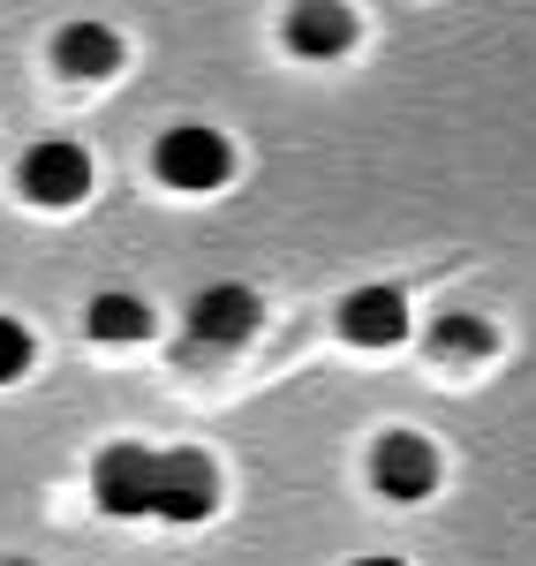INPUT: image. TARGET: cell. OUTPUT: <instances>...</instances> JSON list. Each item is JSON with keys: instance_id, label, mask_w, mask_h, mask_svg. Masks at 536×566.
Here are the masks:
<instances>
[{"instance_id": "9c48e42d", "label": "cell", "mask_w": 536, "mask_h": 566, "mask_svg": "<svg viewBox=\"0 0 536 566\" xmlns=\"http://www.w3.org/2000/svg\"><path fill=\"white\" fill-rule=\"evenodd\" d=\"M53 69H61L69 84H106V76L122 69V39H114L106 23H61V31H53Z\"/></svg>"}, {"instance_id": "5b68a950", "label": "cell", "mask_w": 536, "mask_h": 566, "mask_svg": "<svg viewBox=\"0 0 536 566\" xmlns=\"http://www.w3.org/2000/svg\"><path fill=\"white\" fill-rule=\"evenodd\" d=\"M370 483H378L386 499H401V506L431 499V491H439V453H431V438L386 431L378 446H370Z\"/></svg>"}, {"instance_id": "8992f818", "label": "cell", "mask_w": 536, "mask_h": 566, "mask_svg": "<svg viewBox=\"0 0 536 566\" xmlns=\"http://www.w3.org/2000/svg\"><path fill=\"white\" fill-rule=\"evenodd\" d=\"M250 333H258V295L242 280H220L189 303V340L197 348H242Z\"/></svg>"}, {"instance_id": "52a82bcc", "label": "cell", "mask_w": 536, "mask_h": 566, "mask_svg": "<svg viewBox=\"0 0 536 566\" xmlns=\"http://www.w3.org/2000/svg\"><path fill=\"white\" fill-rule=\"evenodd\" d=\"M340 340L348 348H401L408 340V295L401 287H356L340 303Z\"/></svg>"}, {"instance_id": "277c9868", "label": "cell", "mask_w": 536, "mask_h": 566, "mask_svg": "<svg viewBox=\"0 0 536 566\" xmlns=\"http://www.w3.org/2000/svg\"><path fill=\"white\" fill-rule=\"evenodd\" d=\"M220 506V469H212V453H197V446H175V453H159V499H151V514L159 522H204Z\"/></svg>"}, {"instance_id": "7c38bea8", "label": "cell", "mask_w": 536, "mask_h": 566, "mask_svg": "<svg viewBox=\"0 0 536 566\" xmlns=\"http://www.w3.org/2000/svg\"><path fill=\"white\" fill-rule=\"evenodd\" d=\"M31 325H15V317H0V386H15L23 370H31Z\"/></svg>"}, {"instance_id": "7a4b0ae2", "label": "cell", "mask_w": 536, "mask_h": 566, "mask_svg": "<svg viewBox=\"0 0 536 566\" xmlns=\"http://www.w3.org/2000/svg\"><path fill=\"white\" fill-rule=\"evenodd\" d=\"M15 181H23L31 205L69 212V205H84V197H91V151H84V144H69V136H45V144H31V151L15 159Z\"/></svg>"}, {"instance_id": "5bb4252c", "label": "cell", "mask_w": 536, "mask_h": 566, "mask_svg": "<svg viewBox=\"0 0 536 566\" xmlns=\"http://www.w3.org/2000/svg\"><path fill=\"white\" fill-rule=\"evenodd\" d=\"M0 566H31V559H0Z\"/></svg>"}, {"instance_id": "3957f363", "label": "cell", "mask_w": 536, "mask_h": 566, "mask_svg": "<svg viewBox=\"0 0 536 566\" xmlns=\"http://www.w3.org/2000/svg\"><path fill=\"white\" fill-rule=\"evenodd\" d=\"M91 499H98V514H114V522L151 514V499H159V453H151V446H106L98 469H91Z\"/></svg>"}, {"instance_id": "30bf717a", "label": "cell", "mask_w": 536, "mask_h": 566, "mask_svg": "<svg viewBox=\"0 0 536 566\" xmlns=\"http://www.w3.org/2000/svg\"><path fill=\"white\" fill-rule=\"evenodd\" d=\"M84 333L98 348H129V340H151V303H136V295H91L84 310Z\"/></svg>"}, {"instance_id": "8fae6325", "label": "cell", "mask_w": 536, "mask_h": 566, "mask_svg": "<svg viewBox=\"0 0 536 566\" xmlns=\"http://www.w3.org/2000/svg\"><path fill=\"white\" fill-rule=\"evenodd\" d=\"M431 355H453V363H469V355H492V325L484 317H469V310H453L431 325Z\"/></svg>"}, {"instance_id": "4fadbf2b", "label": "cell", "mask_w": 536, "mask_h": 566, "mask_svg": "<svg viewBox=\"0 0 536 566\" xmlns=\"http://www.w3.org/2000/svg\"><path fill=\"white\" fill-rule=\"evenodd\" d=\"M356 566H401V559H356Z\"/></svg>"}, {"instance_id": "ba28073f", "label": "cell", "mask_w": 536, "mask_h": 566, "mask_svg": "<svg viewBox=\"0 0 536 566\" xmlns=\"http://www.w3.org/2000/svg\"><path fill=\"white\" fill-rule=\"evenodd\" d=\"M287 45L303 61H340L356 45V8L348 0H295L287 8Z\"/></svg>"}, {"instance_id": "6da1fadb", "label": "cell", "mask_w": 536, "mask_h": 566, "mask_svg": "<svg viewBox=\"0 0 536 566\" xmlns=\"http://www.w3.org/2000/svg\"><path fill=\"white\" fill-rule=\"evenodd\" d=\"M151 175L167 189H181V197H204V189H220L234 175V144L220 129H204V122H175L151 144Z\"/></svg>"}]
</instances>
